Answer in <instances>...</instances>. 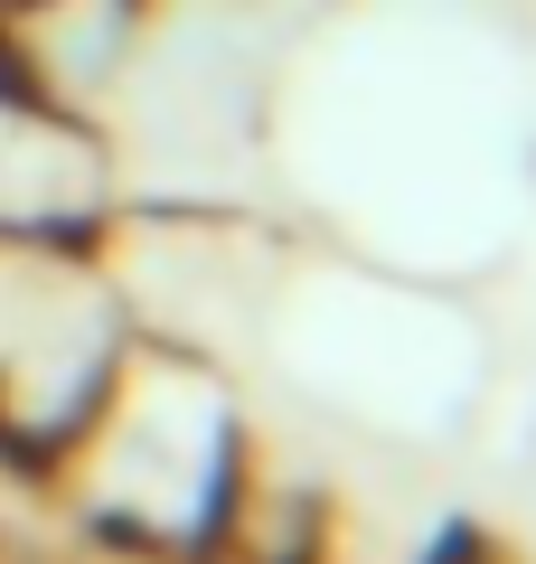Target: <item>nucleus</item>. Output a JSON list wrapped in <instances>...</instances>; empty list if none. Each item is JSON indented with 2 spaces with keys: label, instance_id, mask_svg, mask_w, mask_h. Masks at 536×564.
<instances>
[{
  "label": "nucleus",
  "instance_id": "3",
  "mask_svg": "<svg viewBox=\"0 0 536 564\" xmlns=\"http://www.w3.org/2000/svg\"><path fill=\"white\" fill-rule=\"evenodd\" d=\"M151 0H0V76L57 113H95L141 57Z\"/></svg>",
  "mask_w": 536,
  "mask_h": 564
},
{
  "label": "nucleus",
  "instance_id": "2",
  "mask_svg": "<svg viewBox=\"0 0 536 564\" xmlns=\"http://www.w3.org/2000/svg\"><path fill=\"white\" fill-rule=\"evenodd\" d=\"M132 358V302L85 236H0V452L47 470Z\"/></svg>",
  "mask_w": 536,
  "mask_h": 564
},
{
  "label": "nucleus",
  "instance_id": "1",
  "mask_svg": "<svg viewBox=\"0 0 536 564\" xmlns=\"http://www.w3.org/2000/svg\"><path fill=\"white\" fill-rule=\"evenodd\" d=\"M76 508L122 536L132 555H170L199 564V545L217 536L226 499L245 480V433H236V395L217 386V367L189 348H141L114 367L104 404L85 414V433L57 452Z\"/></svg>",
  "mask_w": 536,
  "mask_h": 564
}]
</instances>
